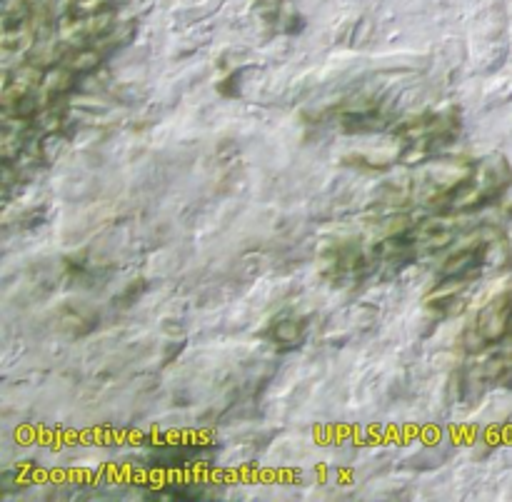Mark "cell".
Here are the masks:
<instances>
[{
  "label": "cell",
  "mask_w": 512,
  "mask_h": 502,
  "mask_svg": "<svg viewBox=\"0 0 512 502\" xmlns=\"http://www.w3.org/2000/svg\"><path fill=\"white\" fill-rule=\"evenodd\" d=\"M510 185L512 168L508 160L503 155H490V158H483L480 163L470 165L468 175L450 185L440 195V203H443V210H448V213H470V210H478L483 205L493 203Z\"/></svg>",
  "instance_id": "6da1fadb"
},
{
  "label": "cell",
  "mask_w": 512,
  "mask_h": 502,
  "mask_svg": "<svg viewBox=\"0 0 512 502\" xmlns=\"http://www.w3.org/2000/svg\"><path fill=\"white\" fill-rule=\"evenodd\" d=\"M508 338H512V290L495 295L483 310H478L465 330L463 343L470 353H483Z\"/></svg>",
  "instance_id": "7a4b0ae2"
},
{
  "label": "cell",
  "mask_w": 512,
  "mask_h": 502,
  "mask_svg": "<svg viewBox=\"0 0 512 502\" xmlns=\"http://www.w3.org/2000/svg\"><path fill=\"white\" fill-rule=\"evenodd\" d=\"M270 338H273V343L278 345H285V343L298 345L300 340H303V328H300L298 320H280V323H275L273 330H270Z\"/></svg>",
  "instance_id": "3957f363"
}]
</instances>
